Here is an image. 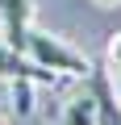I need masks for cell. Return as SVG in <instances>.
Masks as SVG:
<instances>
[{
  "mask_svg": "<svg viewBox=\"0 0 121 125\" xmlns=\"http://www.w3.org/2000/svg\"><path fill=\"white\" fill-rule=\"evenodd\" d=\"M25 54L38 62L42 71H50L58 79H92V58L84 50H75L71 42H63L58 33H50V29L33 25L25 33Z\"/></svg>",
  "mask_w": 121,
  "mask_h": 125,
  "instance_id": "cell-1",
  "label": "cell"
},
{
  "mask_svg": "<svg viewBox=\"0 0 121 125\" xmlns=\"http://www.w3.org/2000/svg\"><path fill=\"white\" fill-rule=\"evenodd\" d=\"M29 29H33V0H0V42L25 50Z\"/></svg>",
  "mask_w": 121,
  "mask_h": 125,
  "instance_id": "cell-2",
  "label": "cell"
},
{
  "mask_svg": "<svg viewBox=\"0 0 121 125\" xmlns=\"http://www.w3.org/2000/svg\"><path fill=\"white\" fill-rule=\"evenodd\" d=\"M0 79H4V83H9V79H38L42 88H54V83H58V75L42 71L25 50H17V46H9V42H0Z\"/></svg>",
  "mask_w": 121,
  "mask_h": 125,
  "instance_id": "cell-3",
  "label": "cell"
},
{
  "mask_svg": "<svg viewBox=\"0 0 121 125\" xmlns=\"http://www.w3.org/2000/svg\"><path fill=\"white\" fill-rule=\"evenodd\" d=\"M92 88H96V125H121V96H117V79L113 71H92Z\"/></svg>",
  "mask_w": 121,
  "mask_h": 125,
  "instance_id": "cell-4",
  "label": "cell"
},
{
  "mask_svg": "<svg viewBox=\"0 0 121 125\" xmlns=\"http://www.w3.org/2000/svg\"><path fill=\"white\" fill-rule=\"evenodd\" d=\"M58 125H96V88H92V79H84V92H75L63 104Z\"/></svg>",
  "mask_w": 121,
  "mask_h": 125,
  "instance_id": "cell-5",
  "label": "cell"
},
{
  "mask_svg": "<svg viewBox=\"0 0 121 125\" xmlns=\"http://www.w3.org/2000/svg\"><path fill=\"white\" fill-rule=\"evenodd\" d=\"M38 88H42L38 79H9V104H13L17 117H33L38 113V104H33V92Z\"/></svg>",
  "mask_w": 121,
  "mask_h": 125,
  "instance_id": "cell-6",
  "label": "cell"
},
{
  "mask_svg": "<svg viewBox=\"0 0 121 125\" xmlns=\"http://www.w3.org/2000/svg\"><path fill=\"white\" fill-rule=\"evenodd\" d=\"M104 67L113 71V79H121V29L109 38V46H104Z\"/></svg>",
  "mask_w": 121,
  "mask_h": 125,
  "instance_id": "cell-7",
  "label": "cell"
},
{
  "mask_svg": "<svg viewBox=\"0 0 121 125\" xmlns=\"http://www.w3.org/2000/svg\"><path fill=\"white\" fill-rule=\"evenodd\" d=\"M96 9H121V0H92Z\"/></svg>",
  "mask_w": 121,
  "mask_h": 125,
  "instance_id": "cell-8",
  "label": "cell"
},
{
  "mask_svg": "<svg viewBox=\"0 0 121 125\" xmlns=\"http://www.w3.org/2000/svg\"><path fill=\"white\" fill-rule=\"evenodd\" d=\"M0 125H9V117H4V113H0Z\"/></svg>",
  "mask_w": 121,
  "mask_h": 125,
  "instance_id": "cell-9",
  "label": "cell"
},
{
  "mask_svg": "<svg viewBox=\"0 0 121 125\" xmlns=\"http://www.w3.org/2000/svg\"><path fill=\"white\" fill-rule=\"evenodd\" d=\"M117 96H121V79H117Z\"/></svg>",
  "mask_w": 121,
  "mask_h": 125,
  "instance_id": "cell-10",
  "label": "cell"
}]
</instances>
